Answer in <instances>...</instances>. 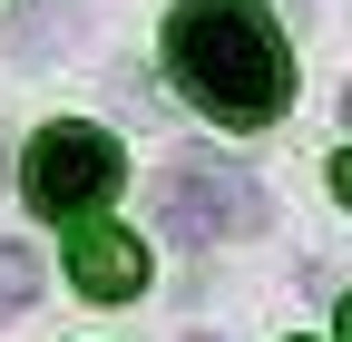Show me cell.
Segmentation results:
<instances>
[{"label":"cell","instance_id":"cell-1","mask_svg":"<svg viewBox=\"0 0 352 342\" xmlns=\"http://www.w3.org/2000/svg\"><path fill=\"white\" fill-rule=\"evenodd\" d=\"M166 69L215 127H274L294 108V49H284L264 0H176Z\"/></svg>","mask_w":352,"mask_h":342},{"label":"cell","instance_id":"cell-2","mask_svg":"<svg viewBox=\"0 0 352 342\" xmlns=\"http://www.w3.org/2000/svg\"><path fill=\"white\" fill-rule=\"evenodd\" d=\"M118 186H127V147L108 137V127H88V117L39 127L30 157H20V196L39 205V216H59V225L108 216V196H118Z\"/></svg>","mask_w":352,"mask_h":342},{"label":"cell","instance_id":"cell-3","mask_svg":"<svg viewBox=\"0 0 352 342\" xmlns=\"http://www.w3.org/2000/svg\"><path fill=\"white\" fill-rule=\"evenodd\" d=\"M157 225L176 244H226V235H254L264 225V186L245 176L235 157H176L166 176H157Z\"/></svg>","mask_w":352,"mask_h":342},{"label":"cell","instance_id":"cell-4","mask_svg":"<svg viewBox=\"0 0 352 342\" xmlns=\"http://www.w3.org/2000/svg\"><path fill=\"white\" fill-rule=\"evenodd\" d=\"M69 284L88 293V304H138L147 293V244L127 235V225H69Z\"/></svg>","mask_w":352,"mask_h":342},{"label":"cell","instance_id":"cell-5","mask_svg":"<svg viewBox=\"0 0 352 342\" xmlns=\"http://www.w3.org/2000/svg\"><path fill=\"white\" fill-rule=\"evenodd\" d=\"M88 0H30V10L10 20V59H59L69 49V30H78Z\"/></svg>","mask_w":352,"mask_h":342},{"label":"cell","instance_id":"cell-6","mask_svg":"<svg viewBox=\"0 0 352 342\" xmlns=\"http://www.w3.org/2000/svg\"><path fill=\"white\" fill-rule=\"evenodd\" d=\"M30 304H39V254L0 235V323H10V313H30Z\"/></svg>","mask_w":352,"mask_h":342},{"label":"cell","instance_id":"cell-7","mask_svg":"<svg viewBox=\"0 0 352 342\" xmlns=\"http://www.w3.org/2000/svg\"><path fill=\"white\" fill-rule=\"evenodd\" d=\"M333 196H342V205H352V147H342V157H333Z\"/></svg>","mask_w":352,"mask_h":342},{"label":"cell","instance_id":"cell-8","mask_svg":"<svg viewBox=\"0 0 352 342\" xmlns=\"http://www.w3.org/2000/svg\"><path fill=\"white\" fill-rule=\"evenodd\" d=\"M333 342H352V293H342V313H333Z\"/></svg>","mask_w":352,"mask_h":342},{"label":"cell","instance_id":"cell-9","mask_svg":"<svg viewBox=\"0 0 352 342\" xmlns=\"http://www.w3.org/2000/svg\"><path fill=\"white\" fill-rule=\"evenodd\" d=\"M342 117H352V89H342Z\"/></svg>","mask_w":352,"mask_h":342}]
</instances>
